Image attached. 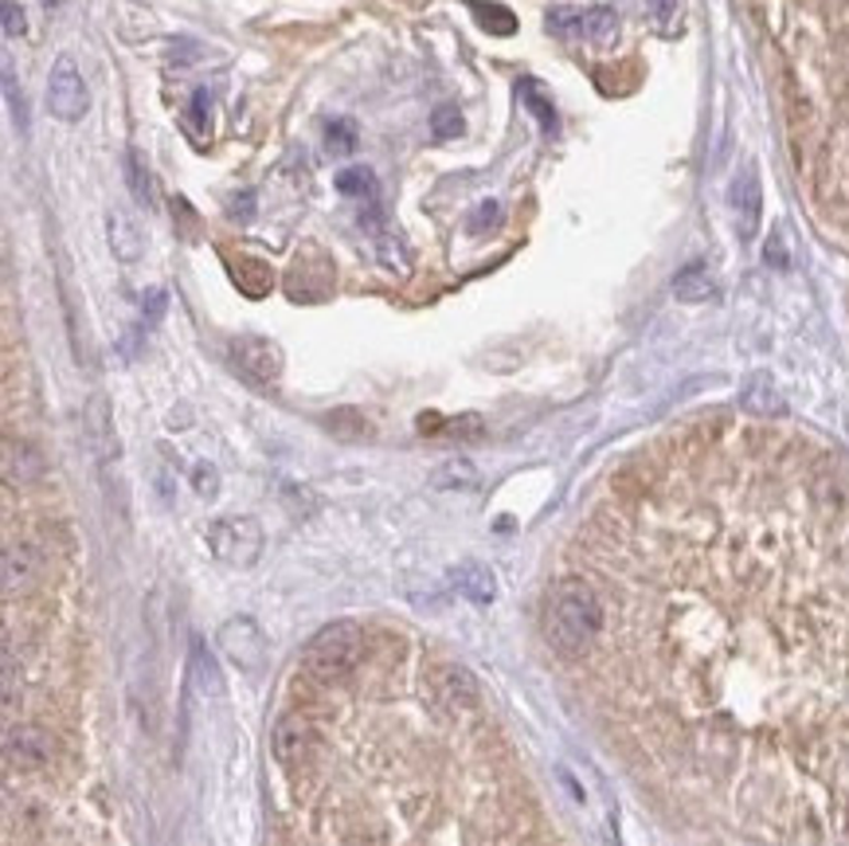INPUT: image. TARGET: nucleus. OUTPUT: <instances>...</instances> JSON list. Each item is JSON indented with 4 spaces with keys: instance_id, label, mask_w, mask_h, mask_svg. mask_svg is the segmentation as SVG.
<instances>
[{
    "instance_id": "nucleus-7",
    "label": "nucleus",
    "mask_w": 849,
    "mask_h": 846,
    "mask_svg": "<svg viewBox=\"0 0 849 846\" xmlns=\"http://www.w3.org/2000/svg\"><path fill=\"white\" fill-rule=\"evenodd\" d=\"M4 757H9L12 768H24V772H36V768H47L55 757V737L44 730V725H16L4 737Z\"/></svg>"
},
{
    "instance_id": "nucleus-24",
    "label": "nucleus",
    "mask_w": 849,
    "mask_h": 846,
    "mask_svg": "<svg viewBox=\"0 0 849 846\" xmlns=\"http://www.w3.org/2000/svg\"><path fill=\"white\" fill-rule=\"evenodd\" d=\"M337 192L345 197H376V180L365 165H353V169L337 172Z\"/></svg>"
},
{
    "instance_id": "nucleus-10",
    "label": "nucleus",
    "mask_w": 849,
    "mask_h": 846,
    "mask_svg": "<svg viewBox=\"0 0 849 846\" xmlns=\"http://www.w3.org/2000/svg\"><path fill=\"white\" fill-rule=\"evenodd\" d=\"M47 470L44 455H40L36 443L16 439V435H4V482L9 487H32L40 482Z\"/></svg>"
},
{
    "instance_id": "nucleus-3",
    "label": "nucleus",
    "mask_w": 849,
    "mask_h": 846,
    "mask_svg": "<svg viewBox=\"0 0 849 846\" xmlns=\"http://www.w3.org/2000/svg\"><path fill=\"white\" fill-rule=\"evenodd\" d=\"M208 549L220 565L250 568L262 557V525L247 513H232L208 525Z\"/></svg>"
},
{
    "instance_id": "nucleus-17",
    "label": "nucleus",
    "mask_w": 849,
    "mask_h": 846,
    "mask_svg": "<svg viewBox=\"0 0 849 846\" xmlns=\"http://www.w3.org/2000/svg\"><path fill=\"white\" fill-rule=\"evenodd\" d=\"M673 294L681 302H708L716 294V282L708 275L705 263H689L685 270H678V279H673Z\"/></svg>"
},
{
    "instance_id": "nucleus-1",
    "label": "nucleus",
    "mask_w": 849,
    "mask_h": 846,
    "mask_svg": "<svg viewBox=\"0 0 849 846\" xmlns=\"http://www.w3.org/2000/svg\"><path fill=\"white\" fill-rule=\"evenodd\" d=\"M600 627H603V603L600 595L591 592V585H583V580H560L545 608L548 639L560 650H568V655H580L600 635Z\"/></svg>"
},
{
    "instance_id": "nucleus-14",
    "label": "nucleus",
    "mask_w": 849,
    "mask_h": 846,
    "mask_svg": "<svg viewBox=\"0 0 849 846\" xmlns=\"http://www.w3.org/2000/svg\"><path fill=\"white\" fill-rule=\"evenodd\" d=\"M313 748V725L305 717H282L275 730V753L282 765H298L302 757H310Z\"/></svg>"
},
{
    "instance_id": "nucleus-13",
    "label": "nucleus",
    "mask_w": 849,
    "mask_h": 846,
    "mask_svg": "<svg viewBox=\"0 0 849 846\" xmlns=\"http://www.w3.org/2000/svg\"><path fill=\"white\" fill-rule=\"evenodd\" d=\"M733 208H736V220H740V235L751 240L756 227H760V212H763V189H760V172L756 169H744L733 185Z\"/></svg>"
},
{
    "instance_id": "nucleus-21",
    "label": "nucleus",
    "mask_w": 849,
    "mask_h": 846,
    "mask_svg": "<svg viewBox=\"0 0 849 846\" xmlns=\"http://www.w3.org/2000/svg\"><path fill=\"white\" fill-rule=\"evenodd\" d=\"M466 122H462V110L450 107V102H443V107L431 114V137L435 142H455V137H462Z\"/></svg>"
},
{
    "instance_id": "nucleus-5",
    "label": "nucleus",
    "mask_w": 849,
    "mask_h": 846,
    "mask_svg": "<svg viewBox=\"0 0 849 846\" xmlns=\"http://www.w3.org/2000/svg\"><path fill=\"white\" fill-rule=\"evenodd\" d=\"M90 107L87 82L82 71L75 67L71 55H59L52 67V79H47V110H52L59 122H79Z\"/></svg>"
},
{
    "instance_id": "nucleus-19",
    "label": "nucleus",
    "mask_w": 849,
    "mask_h": 846,
    "mask_svg": "<svg viewBox=\"0 0 849 846\" xmlns=\"http://www.w3.org/2000/svg\"><path fill=\"white\" fill-rule=\"evenodd\" d=\"M470 12L478 16V24L493 36H513L517 32V16L505 4H485V0H470Z\"/></svg>"
},
{
    "instance_id": "nucleus-22",
    "label": "nucleus",
    "mask_w": 849,
    "mask_h": 846,
    "mask_svg": "<svg viewBox=\"0 0 849 846\" xmlns=\"http://www.w3.org/2000/svg\"><path fill=\"white\" fill-rule=\"evenodd\" d=\"M325 145H329V154L345 157L357 149V122L353 118H333L329 126H325Z\"/></svg>"
},
{
    "instance_id": "nucleus-25",
    "label": "nucleus",
    "mask_w": 849,
    "mask_h": 846,
    "mask_svg": "<svg viewBox=\"0 0 849 846\" xmlns=\"http://www.w3.org/2000/svg\"><path fill=\"white\" fill-rule=\"evenodd\" d=\"M474 482H478V470L474 467H470V463H466V459H450V463H443V467H438V475H435V487H474Z\"/></svg>"
},
{
    "instance_id": "nucleus-28",
    "label": "nucleus",
    "mask_w": 849,
    "mask_h": 846,
    "mask_svg": "<svg viewBox=\"0 0 849 846\" xmlns=\"http://www.w3.org/2000/svg\"><path fill=\"white\" fill-rule=\"evenodd\" d=\"M24 9L16 0H4V36H24Z\"/></svg>"
},
{
    "instance_id": "nucleus-16",
    "label": "nucleus",
    "mask_w": 849,
    "mask_h": 846,
    "mask_svg": "<svg viewBox=\"0 0 849 846\" xmlns=\"http://www.w3.org/2000/svg\"><path fill=\"white\" fill-rule=\"evenodd\" d=\"M740 404L748 408V412H756V415H779V412H783V400H779V388L771 385L768 372H756V377H751L748 385H744Z\"/></svg>"
},
{
    "instance_id": "nucleus-6",
    "label": "nucleus",
    "mask_w": 849,
    "mask_h": 846,
    "mask_svg": "<svg viewBox=\"0 0 849 846\" xmlns=\"http://www.w3.org/2000/svg\"><path fill=\"white\" fill-rule=\"evenodd\" d=\"M232 365L250 380V385H278L282 377V349L267 337H235L232 342Z\"/></svg>"
},
{
    "instance_id": "nucleus-20",
    "label": "nucleus",
    "mask_w": 849,
    "mask_h": 846,
    "mask_svg": "<svg viewBox=\"0 0 849 846\" xmlns=\"http://www.w3.org/2000/svg\"><path fill=\"white\" fill-rule=\"evenodd\" d=\"M125 180H130V192H134L137 204L149 208L153 204V185H149V169H145V162H142L137 149L125 154Z\"/></svg>"
},
{
    "instance_id": "nucleus-23",
    "label": "nucleus",
    "mask_w": 849,
    "mask_h": 846,
    "mask_svg": "<svg viewBox=\"0 0 849 846\" xmlns=\"http://www.w3.org/2000/svg\"><path fill=\"white\" fill-rule=\"evenodd\" d=\"M521 102L537 114V122H540L545 134H556V110H552V102H548L545 94L537 90V82H521Z\"/></svg>"
},
{
    "instance_id": "nucleus-11",
    "label": "nucleus",
    "mask_w": 849,
    "mask_h": 846,
    "mask_svg": "<svg viewBox=\"0 0 849 846\" xmlns=\"http://www.w3.org/2000/svg\"><path fill=\"white\" fill-rule=\"evenodd\" d=\"M450 588L462 600L478 603V608L498 600V577H493V568L482 565V560H462V565L450 568Z\"/></svg>"
},
{
    "instance_id": "nucleus-26",
    "label": "nucleus",
    "mask_w": 849,
    "mask_h": 846,
    "mask_svg": "<svg viewBox=\"0 0 849 846\" xmlns=\"http://www.w3.org/2000/svg\"><path fill=\"white\" fill-rule=\"evenodd\" d=\"M498 224H501V208L493 204V200H482V204H478L474 212L466 216V227H470V232H474V235L493 232V227H498Z\"/></svg>"
},
{
    "instance_id": "nucleus-15",
    "label": "nucleus",
    "mask_w": 849,
    "mask_h": 846,
    "mask_svg": "<svg viewBox=\"0 0 849 846\" xmlns=\"http://www.w3.org/2000/svg\"><path fill=\"white\" fill-rule=\"evenodd\" d=\"M107 235H110V252H114L122 263L142 259V252H145L142 232H137V224L125 216V212H110V216H107Z\"/></svg>"
},
{
    "instance_id": "nucleus-8",
    "label": "nucleus",
    "mask_w": 849,
    "mask_h": 846,
    "mask_svg": "<svg viewBox=\"0 0 849 846\" xmlns=\"http://www.w3.org/2000/svg\"><path fill=\"white\" fill-rule=\"evenodd\" d=\"M552 27L563 36H580L588 44L607 47L618 36V16L611 9H588V12H552Z\"/></svg>"
},
{
    "instance_id": "nucleus-9",
    "label": "nucleus",
    "mask_w": 849,
    "mask_h": 846,
    "mask_svg": "<svg viewBox=\"0 0 849 846\" xmlns=\"http://www.w3.org/2000/svg\"><path fill=\"white\" fill-rule=\"evenodd\" d=\"M44 577V557H40L36 545L27 541H12L4 549V592L9 595H24L40 585Z\"/></svg>"
},
{
    "instance_id": "nucleus-31",
    "label": "nucleus",
    "mask_w": 849,
    "mask_h": 846,
    "mask_svg": "<svg viewBox=\"0 0 849 846\" xmlns=\"http://www.w3.org/2000/svg\"><path fill=\"white\" fill-rule=\"evenodd\" d=\"M208 90H197V99H192V110H188V118H192V126L197 130H204V122H208Z\"/></svg>"
},
{
    "instance_id": "nucleus-2",
    "label": "nucleus",
    "mask_w": 849,
    "mask_h": 846,
    "mask_svg": "<svg viewBox=\"0 0 849 846\" xmlns=\"http://www.w3.org/2000/svg\"><path fill=\"white\" fill-rule=\"evenodd\" d=\"M360 658H365V635H360V627L349 620H337V623H325L305 643L302 667L317 682H340V678H349L360 667Z\"/></svg>"
},
{
    "instance_id": "nucleus-30",
    "label": "nucleus",
    "mask_w": 849,
    "mask_h": 846,
    "mask_svg": "<svg viewBox=\"0 0 849 846\" xmlns=\"http://www.w3.org/2000/svg\"><path fill=\"white\" fill-rule=\"evenodd\" d=\"M4 94H9L16 122H20V126H27V110H24V99H16V82H12V71H4Z\"/></svg>"
},
{
    "instance_id": "nucleus-18",
    "label": "nucleus",
    "mask_w": 849,
    "mask_h": 846,
    "mask_svg": "<svg viewBox=\"0 0 849 846\" xmlns=\"http://www.w3.org/2000/svg\"><path fill=\"white\" fill-rule=\"evenodd\" d=\"M192 682L208 693V698H220L224 693V678H220V667H215V658L204 650V643L192 639Z\"/></svg>"
},
{
    "instance_id": "nucleus-32",
    "label": "nucleus",
    "mask_w": 849,
    "mask_h": 846,
    "mask_svg": "<svg viewBox=\"0 0 849 846\" xmlns=\"http://www.w3.org/2000/svg\"><path fill=\"white\" fill-rule=\"evenodd\" d=\"M673 9H678V0H658V20H662V24H670Z\"/></svg>"
},
{
    "instance_id": "nucleus-12",
    "label": "nucleus",
    "mask_w": 849,
    "mask_h": 846,
    "mask_svg": "<svg viewBox=\"0 0 849 846\" xmlns=\"http://www.w3.org/2000/svg\"><path fill=\"white\" fill-rule=\"evenodd\" d=\"M431 686H435V693L450 705V710H470V705H478L474 675H470L466 667H458V663L438 667L435 675H431Z\"/></svg>"
},
{
    "instance_id": "nucleus-27",
    "label": "nucleus",
    "mask_w": 849,
    "mask_h": 846,
    "mask_svg": "<svg viewBox=\"0 0 849 846\" xmlns=\"http://www.w3.org/2000/svg\"><path fill=\"white\" fill-rule=\"evenodd\" d=\"M192 487H197L200 498H215V494H220V475H215L212 463H197V467H192Z\"/></svg>"
},
{
    "instance_id": "nucleus-4",
    "label": "nucleus",
    "mask_w": 849,
    "mask_h": 846,
    "mask_svg": "<svg viewBox=\"0 0 849 846\" xmlns=\"http://www.w3.org/2000/svg\"><path fill=\"white\" fill-rule=\"evenodd\" d=\"M215 639H220V650L227 655V663L247 670V675L262 670V663H267V635H262V627L250 615H232Z\"/></svg>"
},
{
    "instance_id": "nucleus-29",
    "label": "nucleus",
    "mask_w": 849,
    "mask_h": 846,
    "mask_svg": "<svg viewBox=\"0 0 849 846\" xmlns=\"http://www.w3.org/2000/svg\"><path fill=\"white\" fill-rule=\"evenodd\" d=\"M763 259H768L771 267H787V247H783V235H771L768 247H763Z\"/></svg>"
}]
</instances>
